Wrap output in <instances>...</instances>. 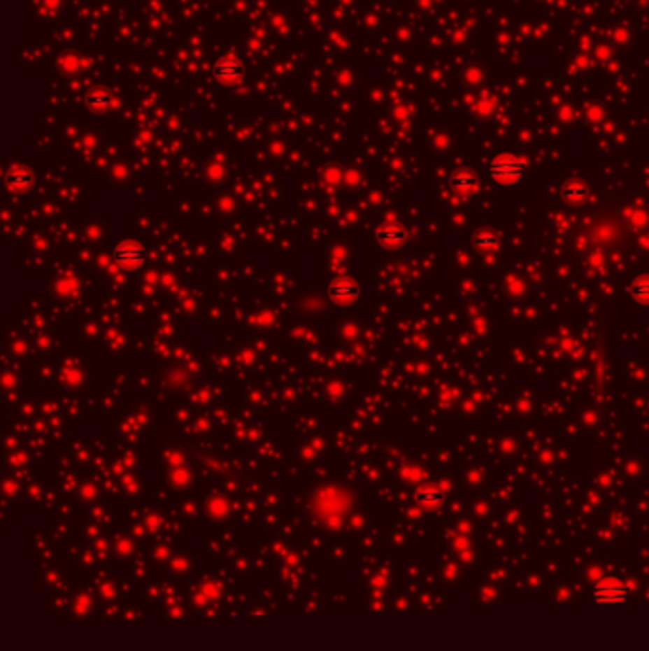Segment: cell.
<instances>
[{
    "label": "cell",
    "instance_id": "8fae6325",
    "mask_svg": "<svg viewBox=\"0 0 649 651\" xmlns=\"http://www.w3.org/2000/svg\"><path fill=\"white\" fill-rule=\"evenodd\" d=\"M33 171L29 170V168H23V166L12 168L6 173V183L12 191H25L29 185H33Z\"/></svg>",
    "mask_w": 649,
    "mask_h": 651
},
{
    "label": "cell",
    "instance_id": "30bf717a",
    "mask_svg": "<svg viewBox=\"0 0 649 651\" xmlns=\"http://www.w3.org/2000/svg\"><path fill=\"white\" fill-rule=\"evenodd\" d=\"M84 101H86V105H88L90 109L105 110L109 109L110 105L115 103V97H113V94H110L107 88H99V86H97V88H90L88 92H86Z\"/></svg>",
    "mask_w": 649,
    "mask_h": 651
},
{
    "label": "cell",
    "instance_id": "6da1fadb",
    "mask_svg": "<svg viewBox=\"0 0 649 651\" xmlns=\"http://www.w3.org/2000/svg\"><path fill=\"white\" fill-rule=\"evenodd\" d=\"M527 162L513 152H501L487 164V176L499 185H514L526 176Z\"/></svg>",
    "mask_w": 649,
    "mask_h": 651
},
{
    "label": "cell",
    "instance_id": "8992f818",
    "mask_svg": "<svg viewBox=\"0 0 649 651\" xmlns=\"http://www.w3.org/2000/svg\"><path fill=\"white\" fill-rule=\"evenodd\" d=\"M406 238H408V231L398 221H385L376 229V240L389 250L400 248L406 242Z\"/></svg>",
    "mask_w": 649,
    "mask_h": 651
},
{
    "label": "cell",
    "instance_id": "5bb4252c",
    "mask_svg": "<svg viewBox=\"0 0 649 651\" xmlns=\"http://www.w3.org/2000/svg\"><path fill=\"white\" fill-rule=\"evenodd\" d=\"M627 220H629V223L632 227L642 229V227L648 225L649 217H648V213L643 212L642 208H630V210H627Z\"/></svg>",
    "mask_w": 649,
    "mask_h": 651
},
{
    "label": "cell",
    "instance_id": "52a82bcc",
    "mask_svg": "<svg viewBox=\"0 0 649 651\" xmlns=\"http://www.w3.org/2000/svg\"><path fill=\"white\" fill-rule=\"evenodd\" d=\"M478 176H476V171L471 170V168H463V170H457L450 179V185L451 189L459 194H472V192L478 189Z\"/></svg>",
    "mask_w": 649,
    "mask_h": 651
},
{
    "label": "cell",
    "instance_id": "277c9868",
    "mask_svg": "<svg viewBox=\"0 0 649 651\" xmlns=\"http://www.w3.org/2000/svg\"><path fill=\"white\" fill-rule=\"evenodd\" d=\"M362 286L356 278L350 276H339L328 284V297L337 305H352L360 299Z\"/></svg>",
    "mask_w": 649,
    "mask_h": 651
},
{
    "label": "cell",
    "instance_id": "ba28073f",
    "mask_svg": "<svg viewBox=\"0 0 649 651\" xmlns=\"http://www.w3.org/2000/svg\"><path fill=\"white\" fill-rule=\"evenodd\" d=\"M562 200L569 206H581L585 200L588 199V185L587 183H583L581 179H569L566 181L564 185H562Z\"/></svg>",
    "mask_w": 649,
    "mask_h": 651
},
{
    "label": "cell",
    "instance_id": "9c48e42d",
    "mask_svg": "<svg viewBox=\"0 0 649 651\" xmlns=\"http://www.w3.org/2000/svg\"><path fill=\"white\" fill-rule=\"evenodd\" d=\"M445 499V494L442 487L438 486H421L415 492V503L425 508H432L442 505Z\"/></svg>",
    "mask_w": 649,
    "mask_h": 651
},
{
    "label": "cell",
    "instance_id": "9a60e30c",
    "mask_svg": "<svg viewBox=\"0 0 649 651\" xmlns=\"http://www.w3.org/2000/svg\"><path fill=\"white\" fill-rule=\"evenodd\" d=\"M594 234H596V238L611 240V238H613V229H611L609 225H600L594 231Z\"/></svg>",
    "mask_w": 649,
    "mask_h": 651
},
{
    "label": "cell",
    "instance_id": "4fadbf2b",
    "mask_svg": "<svg viewBox=\"0 0 649 651\" xmlns=\"http://www.w3.org/2000/svg\"><path fill=\"white\" fill-rule=\"evenodd\" d=\"M629 295L640 305H649V274L638 276L629 288Z\"/></svg>",
    "mask_w": 649,
    "mask_h": 651
},
{
    "label": "cell",
    "instance_id": "3957f363",
    "mask_svg": "<svg viewBox=\"0 0 649 651\" xmlns=\"http://www.w3.org/2000/svg\"><path fill=\"white\" fill-rule=\"evenodd\" d=\"M632 596V587L625 585V582H600L592 589V602L598 606H621V603L629 602V598Z\"/></svg>",
    "mask_w": 649,
    "mask_h": 651
},
{
    "label": "cell",
    "instance_id": "5b68a950",
    "mask_svg": "<svg viewBox=\"0 0 649 651\" xmlns=\"http://www.w3.org/2000/svg\"><path fill=\"white\" fill-rule=\"evenodd\" d=\"M246 75V65L236 55H223L213 63V78L219 84H236Z\"/></svg>",
    "mask_w": 649,
    "mask_h": 651
},
{
    "label": "cell",
    "instance_id": "2e32d148",
    "mask_svg": "<svg viewBox=\"0 0 649 651\" xmlns=\"http://www.w3.org/2000/svg\"><path fill=\"white\" fill-rule=\"evenodd\" d=\"M508 289H511L514 295H518V294H522V289H524V284H522L518 278H508Z\"/></svg>",
    "mask_w": 649,
    "mask_h": 651
},
{
    "label": "cell",
    "instance_id": "7c38bea8",
    "mask_svg": "<svg viewBox=\"0 0 649 651\" xmlns=\"http://www.w3.org/2000/svg\"><path fill=\"white\" fill-rule=\"evenodd\" d=\"M499 233L490 231V229H482V231L474 233V236H472V246L476 248L478 252H482V254L495 252L499 248Z\"/></svg>",
    "mask_w": 649,
    "mask_h": 651
},
{
    "label": "cell",
    "instance_id": "7a4b0ae2",
    "mask_svg": "<svg viewBox=\"0 0 649 651\" xmlns=\"http://www.w3.org/2000/svg\"><path fill=\"white\" fill-rule=\"evenodd\" d=\"M147 248L137 240H122L113 248V259L124 271H139L147 263Z\"/></svg>",
    "mask_w": 649,
    "mask_h": 651
}]
</instances>
